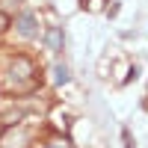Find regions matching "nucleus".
<instances>
[{
  "instance_id": "1",
  "label": "nucleus",
  "mask_w": 148,
  "mask_h": 148,
  "mask_svg": "<svg viewBox=\"0 0 148 148\" xmlns=\"http://www.w3.org/2000/svg\"><path fill=\"white\" fill-rule=\"evenodd\" d=\"M12 74H15V80H30V83H33V77H36V62H33L30 56L18 53L15 59H12Z\"/></svg>"
},
{
  "instance_id": "2",
  "label": "nucleus",
  "mask_w": 148,
  "mask_h": 148,
  "mask_svg": "<svg viewBox=\"0 0 148 148\" xmlns=\"http://www.w3.org/2000/svg\"><path fill=\"white\" fill-rule=\"evenodd\" d=\"M15 27H18V33L24 36V39H36V36H39V27H36V15H30V12L18 15Z\"/></svg>"
},
{
  "instance_id": "3",
  "label": "nucleus",
  "mask_w": 148,
  "mask_h": 148,
  "mask_svg": "<svg viewBox=\"0 0 148 148\" xmlns=\"http://www.w3.org/2000/svg\"><path fill=\"white\" fill-rule=\"evenodd\" d=\"M47 47H51V51H62V30L59 27L47 30Z\"/></svg>"
},
{
  "instance_id": "4",
  "label": "nucleus",
  "mask_w": 148,
  "mask_h": 148,
  "mask_svg": "<svg viewBox=\"0 0 148 148\" xmlns=\"http://www.w3.org/2000/svg\"><path fill=\"white\" fill-rule=\"evenodd\" d=\"M53 74H56V83H68V68H65L62 62L53 68Z\"/></svg>"
},
{
  "instance_id": "5",
  "label": "nucleus",
  "mask_w": 148,
  "mask_h": 148,
  "mask_svg": "<svg viewBox=\"0 0 148 148\" xmlns=\"http://www.w3.org/2000/svg\"><path fill=\"white\" fill-rule=\"evenodd\" d=\"M9 27H12V18L6 15V12H0V33H6Z\"/></svg>"
}]
</instances>
